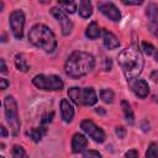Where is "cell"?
Listing matches in <instances>:
<instances>
[{
    "label": "cell",
    "instance_id": "36",
    "mask_svg": "<svg viewBox=\"0 0 158 158\" xmlns=\"http://www.w3.org/2000/svg\"><path fill=\"white\" fill-rule=\"evenodd\" d=\"M96 112H98V114H105V111L102 110V107H98V109H96Z\"/></svg>",
    "mask_w": 158,
    "mask_h": 158
},
{
    "label": "cell",
    "instance_id": "25",
    "mask_svg": "<svg viewBox=\"0 0 158 158\" xmlns=\"http://www.w3.org/2000/svg\"><path fill=\"white\" fill-rule=\"evenodd\" d=\"M146 158H158V146L152 142L148 146V149L146 152Z\"/></svg>",
    "mask_w": 158,
    "mask_h": 158
},
{
    "label": "cell",
    "instance_id": "37",
    "mask_svg": "<svg viewBox=\"0 0 158 158\" xmlns=\"http://www.w3.org/2000/svg\"><path fill=\"white\" fill-rule=\"evenodd\" d=\"M154 58H156V60L158 62V51H156V53H154Z\"/></svg>",
    "mask_w": 158,
    "mask_h": 158
},
{
    "label": "cell",
    "instance_id": "30",
    "mask_svg": "<svg viewBox=\"0 0 158 158\" xmlns=\"http://www.w3.org/2000/svg\"><path fill=\"white\" fill-rule=\"evenodd\" d=\"M7 86H9V81H7L5 78H1V79H0V89H1V90H5Z\"/></svg>",
    "mask_w": 158,
    "mask_h": 158
},
{
    "label": "cell",
    "instance_id": "5",
    "mask_svg": "<svg viewBox=\"0 0 158 158\" xmlns=\"http://www.w3.org/2000/svg\"><path fill=\"white\" fill-rule=\"evenodd\" d=\"M32 83L36 88L42 90H62L64 86L63 80L58 75H44L38 74L33 77Z\"/></svg>",
    "mask_w": 158,
    "mask_h": 158
},
{
    "label": "cell",
    "instance_id": "6",
    "mask_svg": "<svg viewBox=\"0 0 158 158\" xmlns=\"http://www.w3.org/2000/svg\"><path fill=\"white\" fill-rule=\"evenodd\" d=\"M9 23L12 31V35L16 40H21L23 36L25 27V15L21 10H15L9 16Z\"/></svg>",
    "mask_w": 158,
    "mask_h": 158
},
{
    "label": "cell",
    "instance_id": "2",
    "mask_svg": "<svg viewBox=\"0 0 158 158\" xmlns=\"http://www.w3.org/2000/svg\"><path fill=\"white\" fill-rule=\"evenodd\" d=\"M95 67V59L90 53L83 51H74L64 64L65 73L74 79L89 74Z\"/></svg>",
    "mask_w": 158,
    "mask_h": 158
},
{
    "label": "cell",
    "instance_id": "8",
    "mask_svg": "<svg viewBox=\"0 0 158 158\" xmlns=\"http://www.w3.org/2000/svg\"><path fill=\"white\" fill-rule=\"evenodd\" d=\"M49 12L52 14V16L60 23V27H62V33L64 35V36H67V35H69L70 32H72V28H73V23H72V21L67 17V15L64 14V11L63 10H60V9H58V7H52L51 10H49Z\"/></svg>",
    "mask_w": 158,
    "mask_h": 158
},
{
    "label": "cell",
    "instance_id": "1",
    "mask_svg": "<svg viewBox=\"0 0 158 158\" xmlns=\"http://www.w3.org/2000/svg\"><path fill=\"white\" fill-rule=\"evenodd\" d=\"M117 62L127 80H133L136 77H138L144 64L142 53L135 44L122 49L117 56Z\"/></svg>",
    "mask_w": 158,
    "mask_h": 158
},
{
    "label": "cell",
    "instance_id": "31",
    "mask_svg": "<svg viewBox=\"0 0 158 158\" xmlns=\"http://www.w3.org/2000/svg\"><path fill=\"white\" fill-rule=\"evenodd\" d=\"M0 64H1V69H0V72L2 73V74H5L6 72H7V68H6V64H5V60L1 58L0 59Z\"/></svg>",
    "mask_w": 158,
    "mask_h": 158
},
{
    "label": "cell",
    "instance_id": "26",
    "mask_svg": "<svg viewBox=\"0 0 158 158\" xmlns=\"http://www.w3.org/2000/svg\"><path fill=\"white\" fill-rule=\"evenodd\" d=\"M142 48H143L144 53H146V54H148V56H153V54L156 53V48H154V47H153L151 43L142 42Z\"/></svg>",
    "mask_w": 158,
    "mask_h": 158
},
{
    "label": "cell",
    "instance_id": "22",
    "mask_svg": "<svg viewBox=\"0 0 158 158\" xmlns=\"http://www.w3.org/2000/svg\"><path fill=\"white\" fill-rule=\"evenodd\" d=\"M80 93H81L80 88L73 86V88H70L68 90V96L73 100V102H75L77 105H80Z\"/></svg>",
    "mask_w": 158,
    "mask_h": 158
},
{
    "label": "cell",
    "instance_id": "16",
    "mask_svg": "<svg viewBox=\"0 0 158 158\" xmlns=\"http://www.w3.org/2000/svg\"><path fill=\"white\" fill-rule=\"evenodd\" d=\"M101 35V30L100 27L98 26L96 22H90L85 30V36L89 38V40H96L99 36Z\"/></svg>",
    "mask_w": 158,
    "mask_h": 158
},
{
    "label": "cell",
    "instance_id": "27",
    "mask_svg": "<svg viewBox=\"0 0 158 158\" xmlns=\"http://www.w3.org/2000/svg\"><path fill=\"white\" fill-rule=\"evenodd\" d=\"M83 158H102L101 154L98 152V151H93V149H89L84 153Z\"/></svg>",
    "mask_w": 158,
    "mask_h": 158
},
{
    "label": "cell",
    "instance_id": "23",
    "mask_svg": "<svg viewBox=\"0 0 158 158\" xmlns=\"http://www.w3.org/2000/svg\"><path fill=\"white\" fill-rule=\"evenodd\" d=\"M100 98L106 104H111L114 101V91L110 89H102L100 91Z\"/></svg>",
    "mask_w": 158,
    "mask_h": 158
},
{
    "label": "cell",
    "instance_id": "24",
    "mask_svg": "<svg viewBox=\"0 0 158 158\" xmlns=\"http://www.w3.org/2000/svg\"><path fill=\"white\" fill-rule=\"evenodd\" d=\"M12 157L14 158H30L28 156H27V153H26V151L23 149V147L22 146H14V148H12Z\"/></svg>",
    "mask_w": 158,
    "mask_h": 158
},
{
    "label": "cell",
    "instance_id": "34",
    "mask_svg": "<svg viewBox=\"0 0 158 158\" xmlns=\"http://www.w3.org/2000/svg\"><path fill=\"white\" fill-rule=\"evenodd\" d=\"M0 130H1V136H2V137H6V136H7V131H6V128H5L4 126H1Z\"/></svg>",
    "mask_w": 158,
    "mask_h": 158
},
{
    "label": "cell",
    "instance_id": "3",
    "mask_svg": "<svg viewBox=\"0 0 158 158\" xmlns=\"http://www.w3.org/2000/svg\"><path fill=\"white\" fill-rule=\"evenodd\" d=\"M28 40L36 47L43 49L47 53H52L57 47V40L54 33L46 25L37 23L32 26L28 32Z\"/></svg>",
    "mask_w": 158,
    "mask_h": 158
},
{
    "label": "cell",
    "instance_id": "12",
    "mask_svg": "<svg viewBox=\"0 0 158 158\" xmlns=\"http://www.w3.org/2000/svg\"><path fill=\"white\" fill-rule=\"evenodd\" d=\"M60 115H62V120L67 123H69L74 117V109L69 102V100L67 99H62L60 101Z\"/></svg>",
    "mask_w": 158,
    "mask_h": 158
},
{
    "label": "cell",
    "instance_id": "38",
    "mask_svg": "<svg viewBox=\"0 0 158 158\" xmlns=\"http://www.w3.org/2000/svg\"><path fill=\"white\" fill-rule=\"evenodd\" d=\"M154 30H156V36H158V26H157Z\"/></svg>",
    "mask_w": 158,
    "mask_h": 158
},
{
    "label": "cell",
    "instance_id": "15",
    "mask_svg": "<svg viewBox=\"0 0 158 158\" xmlns=\"http://www.w3.org/2000/svg\"><path fill=\"white\" fill-rule=\"evenodd\" d=\"M47 133V128L44 127H35V128H31L26 132V135L33 141V142H40Z\"/></svg>",
    "mask_w": 158,
    "mask_h": 158
},
{
    "label": "cell",
    "instance_id": "19",
    "mask_svg": "<svg viewBox=\"0 0 158 158\" xmlns=\"http://www.w3.org/2000/svg\"><path fill=\"white\" fill-rule=\"evenodd\" d=\"M15 65L21 72H27L30 69V65L27 63V59H26L25 54H22V53H17L15 56Z\"/></svg>",
    "mask_w": 158,
    "mask_h": 158
},
{
    "label": "cell",
    "instance_id": "20",
    "mask_svg": "<svg viewBox=\"0 0 158 158\" xmlns=\"http://www.w3.org/2000/svg\"><path fill=\"white\" fill-rule=\"evenodd\" d=\"M121 106H122V110H123V115H125L126 121L130 125H133V122H135V115H133V111L131 109V105L128 104V101L122 100L121 101Z\"/></svg>",
    "mask_w": 158,
    "mask_h": 158
},
{
    "label": "cell",
    "instance_id": "21",
    "mask_svg": "<svg viewBox=\"0 0 158 158\" xmlns=\"http://www.w3.org/2000/svg\"><path fill=\"white\" fill-rule=\"evenodd\" d=\"M58 6L67 14H73L77 10V4L74 1H58Z\"/></svg>",
    "mask_w": 158,
    "mask_h": 158
},
{
    "label": "cell",
    "instance_id": "9",
    "mask_svg": "<svg viewBox=\"0 0 158 158\" xmlns=\"http://www.w3.org/2000/svg\"><path fill=\"white\" fill-rule=\"evenodd\" d=\"M98 9L101 14H104L111 21H118L121 19V14L118 9L112 2H102V1L98 2Z\"/></svg>",
    "mask_w": 158,
    "mask_h": 158
},
{
    "label": "cell",
    "instance_id": "10",
    "mask_svg": "<svg viewBox=\"0 0 158 158\" xmlns=\"http://www.w3.org/2000/svg\"><path fill=\"white\" fill-rule=\"evenodd\" d=\"M131 89L136 96L139 99H144L149 94V86L146 80L143 79H135L131 81Z\"/></svg>",
    "mask_w": 158,
    "mask_h": 158
},
{
    "label": "cell",
    "instance_id": "14",
    "mask_svg": "<svg viewBox=\"0 0 158 158\" xmlns=\"http://www.w3.org/2000/svg\"><path fill=\"white\" fill-rule=\"evenodd\" d=\"M102 42L107 49H116L120 46V41L117 40V37L107 30H102Z\"/></svg>",
    "mask_w": 158,
    "mask_h": 158
},
{
    "label": "cell",
    "instance_id": "32",
    "mask_svg": "<svg viewBox=\"0 0 158 158\" xmlns=\"http://www.w3.org/2000/svg\"><path fill=\"white\" fill-rule=\"evenodd\" d=\"M125 5H141L143 1H122Z\"/></svg>",
    "mask_w": 158,
    "mask_h": 158
},
{
    "label": "cell",
    "instance_id": "28",
    "mask_svg": "<svg viewBox=\"0 0 158 158\" xmlns=\"http://www.w3.org/2000/svg\"><path fill=\"white\" fill-rule=\"evenodd\" d=\"M116 135L118 138H123L126 136V130L122 126H118V127H116Z\"/></svg>",
    "mask_w": 158,
    "mask_h": 158
},
{
    "label": "cell",
    "instance_id": "35",
    "mask_svg": "<svg viewBox=\"0 0 158 158\" xmlns=\"http://www.w3.org/2000/svg\"><path fill=\"white\" fill-rule=\"evenodd\" d=\"M111 68V60L110 59H106V67H105V70H110Z\"/></svg>",
    "mask_w": 158,
    "mask_h": 158
},
{
    "label": "cell",
    "instance_id": "33",
    "mask_svg": "<svg viewBox=\"0 0 158 158\" xmlns=\"http://www.w3.org/2000/svg\"><path fill=\"white\" fill-rule=\"evenodd\" d=\"M151 79H153V81H158V70H154L151 74Z\"/></svg>",
    "mask_w": 158,
    "mask_h": 158
},
{
    "label": "cell",
    "instance_id": "4",
    "mask_svg": "<svg viewBox=\"0 0 158 158\" xmlns=\"http://www.w3.org/2000/svg\"><path fill=\"white\" fill-rule=\"evenodd\" d=\"M4 107H5V116L6 121L10 126V131L12 136H16L20 131V118H19V110H17V104L12 96H6L4 99Z\"/></svg>",
    "mask_w": 158,
    "mask_h": 158
},
{
    "label": "cell",
    "instance_id": "18",
    "mask_svg": "<svg viewBox=\"0 0 158 158\" xmlns=\"http://www.w3.org/2000/svg\"><path fill=\"white\" fill-rule=\"evenodd\" d=\"M146 14H147L149 21L152 23H154L157 27L158 26V6L156 4H149L146 9Z\"/></svg>",
    "mask_w": 158,
    "mask_h": 158
},
{
    "label": "cell",
    "instance_id": "11",
    "mask_svg": "<svg viewBox=\"0 0 158 158\" xmlns=\"http://www.w3.org/2000/svg\"><path fill=\"white\" fill-rule=\"evenodd\" d=\"M98 101L96 93L94 91L93 88H83L80 93V105L85 106H91Z\"/></svg>",
    "mask_w": 158,
    "mask_h": 158
},
{
    "label": "cell",
    "instance_id": "13",
    "mask_svg": "<svg viewBox=\"0 0 158 158\" xmlns=\"http://www.w3.org/2000/svg\"><path fill=\"white\" fill-rule=\"evenodd\" d=\"M88 146V139L81 133H75L72 138V151L74 153L83 152Z\"/></svg>",
    "mask_w": 158,
    "mask_h": 158
},
{
    "label": "cell",
    "instance_id": "7",
    "mask_svg": "<svg viewBox=\"0 0 158 158\" xmlns=\"http://www.w3.org/2000/svg\"><path fill=\"white\" fill-rule=\"evenodd\" d=\"M80 128H81L90 138H93L96 143H102V142L105 141V138H106L105 132H104L100 127H98L91 120H83L81 123H80Z\"/></svg>",
    "mask_w": 158,
    "mask_h": 158
},
{
    "label": "cell",
    "instance_id": "29",
    "mask_svg": "<svg viewBox=\"0 0 158 158\" xmlns=\"http://www.w3.org/2000/svg\"><path fill=\"white\" fill-rule=\"evenodd\" d=\"M125 158H138V153L135 149H130L125 153Z\"/></svg>",
    "mask_w": 158,
    "mask_h": 158
},
{
    "label": "cell",
    "instance_id": "39",
    "mask_svg": "<svg viewBox=\"0 0 158 158\" xmlns=\"http://www.w3.org/2000/svg\"><path fill=\"white\" fill-rule=\"evenodd\" d=\"M0 158H5V157H0Z\"/></svg>",
    "mask_w": 158,
    "mask_h": 158
},
{
    "label": "cell",
    "instance_id": "17",
    "mask_svg": "<svg viewBox=\"0 0 158 158\" xmlns=\"http://www.w3.org/2000/svg\"><path fill=\"white\" fill-rule=\"evenodd\" d=\"M91 14H93L91 2L90 1H86V0H81L79 2V15L83 19H88V17L91 16Z\"/></svg>",
    "mask_w": 158,
    "mask_h": 158
}]
</instances>
